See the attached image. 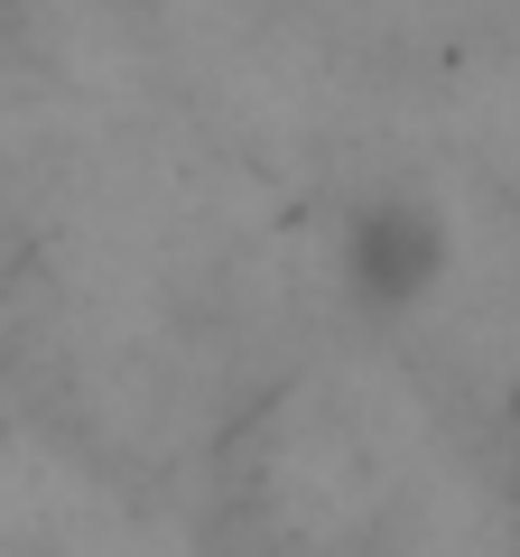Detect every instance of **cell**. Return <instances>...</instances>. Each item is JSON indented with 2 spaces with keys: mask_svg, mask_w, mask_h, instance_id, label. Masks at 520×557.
Segmentation results:
<instances>
[{
  "mask_svg": "<svg viewBox=\"0 0 520 557\" xmlns=\"http://www.w3.org/2000/svg\"><path fill=\"white\" fill-rule=\"evenodd\" d=\"M446 278V214L409 186H381L354 205L344 223V288H354L362 317H409Z\"/></svg>",
  "mask_w": 520,
  "mask_h": 557,
  "instance_id": "1",
  "label": "cell"
}]
</instances>
